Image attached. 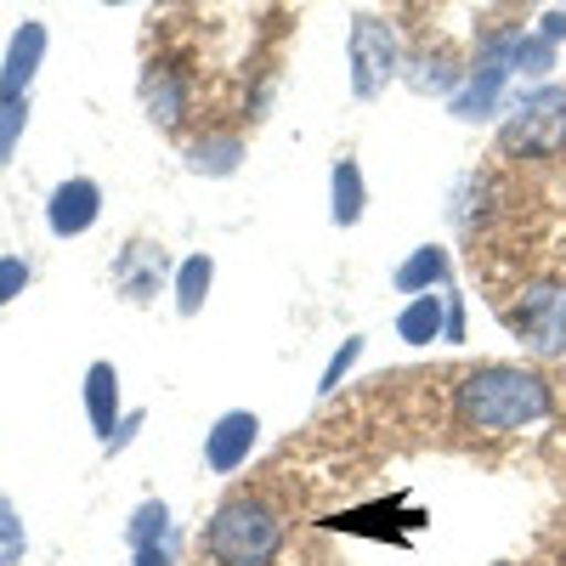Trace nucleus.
Listing matches in <instances>:
<instances>
[{
  "instance_id": "b1692460",
  "label": "nucleus",
  "mask_w": 566,
  "mask_h": 566,
  "mask_svg": "<svg viewBox=\"0 0 566 566\" xmlns=\"http://www.w3.org/2000/svg\"><path fill=\"white\" fill-rule=\"evenodd\" d=\"M23 290H29V261H18V255H0V306L18 301Z\"/></svg>"
},
{
  "instance_id": "9d476101",
  "label": "nucleus",
  "mask_w": 566,
  "mask_h": 566,
  "mask_svg": "<svg viewBox=\"0 0 566 566\" xmlns=\"http://www.w3.org/2000/svg\"><path fill=\"white\" fill-rule=\"evenodd\" d=\"M40 57H45V23L29 18V23L12 34V45H7V63H0V103H29L23 91H29Z\"/></svg>"
},
{
  "instance_id": "f257e3e1",
  "label": "nucleus",
  "mask_w": 566,
  "mask_h": 566,
  "mask_svg": "<svg viewBox=\"0 0 566 566\" xmlns=\"http://www.w3.org/2000/svg\"><path fill=\"white\" fill-rule=\"evenodd\" d=\"M549 413V380L515 363H482L459 380V424L464 431H522Z\"/></svg>"
},
{
  "instance_id": "cd10ccee",
  "label": "nucleus",
  "mask_w": 566,
  "mask_h": 566,
  "mask_svg": "<svg viewBox=\"0 0 566 566\" xmlns=\"http://www.w3.org/2000/svg\"><path fill=\"white\" fill-rule=\"evenodd\" d=\"M499 7H527V0H499Z\"/></svg>"
},
{
  "instance_id": "5701e85b",
  "label": "nucleus",
  "mask_w": 566,
  "mask_h": 566,
  "mask_svg": "<svg viewBox=\"0 0 566 566\" xmlns=\"http://www.w3.org/2000/svg\"><path fill=\"white\" fill-rule=\"evenodd\" d=\"M408 80H413V91H453L459 85V69H448V57H437V63L424 57L419 74H408Z\"/></svg>"
},
{
  "instance_id": "c85d7f7f",
  "label": "nucleus",
  "mask_w": 566,
  "mask_h": 566,
  "mask_svg": "<svg viewBox=\"0 0 566 566\" xmlns=\"http://www.w3.org/2000/svg\"><path fill=\"white\" fill-rule=\"evenodd\" d=\"M108 7H125V0H108Z\"/></svg>"
},
{
  "instance_id": "6ab92c4d",
  "label": "nucleus",
  "mask_w": 566,
  "mask_h": 566,
  "mask_svg": "<svg viewBox=\"0 0 566 566\" xmlns=\"http://www.w3.org/2000/svg\"><path fill=\"white\" fill-rule=\"evenodd\" d=\"M29 549V533H23V515L12 510V499L0 493V566H18Z\"/></svg>"
},
{
  "instance_id": "9b49d317",
  "label": "nucleus",
  "mask_w": 566,
  "mask_h": 566,
  "mask_svg": "<svg viewBox=\"0 0 566 566\" xmlns=\"http://www.w3.org/2000/svg\"><path fill=\"white\" fill-rule=\"evenodd\" d=\"M85 413H91V431H97L103 442L119 431V368L114 363L85 368Z\"/></svg>"
},
{
  "instance_id": "4be33fe9",
  "label": "nucleus",
  "mask_w": 566,
  "mask_h": 566,
  "mask_svg": "<svg viewBox=\"0 0 566 566\" xmlns=\"http://www.w3.org/2000/svg\"><path fill=\"white\" fill-rule=\"evenodd\" d=\"M23 119H29V103H0V165L12 159L18 136H23Z\"/></svg>"
},
{
  "instance_id": "6e6552de",
  "label": "nucleus",
  "mask_w": 566,
  "mask_h": 566,
  "mask_svg": "<svg viewBox=\"0 0 566 566\" xmlns=\"http://www.w3.org/2000/svg\"><path fill=\"white\" fill-rule=\"evenodd\" d=\"M103 216V187L91 176H69L63 187H52V205H45V227L57 232V239H80L91 232Z\"/></svg>"
},
{
  "instance_id": "bb28decb",
  "label": "nucleus",
  "mask_w": 566,
  "mask_h": 566,
  "mask_svg": "<svg viewBox=\"0 0 566 566\" xmlns=\"http://www.w3.org/2000/svg\"><path fill=\"white\" fill-rule=\"evenodd\" d=\"M538 34H544V40H555V45H560V40H566V7H560V12H549V18H544V23H538Z\"/></svg>"
},
{
  "instance_id": "a211bd4d",
  "label": "nucleus",
  "mask_w": 566,
  "mask_h": 566,
  "mask_svg": "<svg viewBox=\"0 0 566 566\" xmlns=\"http://www.w3.org/2000/svg\"><path fill=\"white\" fill-rule=\"evenodd\" d=\"M239 159H244L239 136H205V142H193V154H187V165H193L199 176H232Z\"/></svg>"
},
{
  "instance_id": "393cba45",
  "label": "nucleus",
  "mask_w": 566,
  "mask_h": 566,
  "mask_svg": "<svg viewBox=\"0 0 566 566\" xmlns=\"http://www.w3.org/2000/svg\"><path fill=\"white\" fill-rule=\"evenodd\" d=\"M442 340H448V346H459V340H464V301H459V295H448V317H442Z\"/></svg>"
},
{
  "instance_id": "2eb2a0df",
  "label": "nucleus",
  "mask_w": 566,
  "mask_h": 566,
  "mask_svg": "<svg viewBox=\"0 0 566 566\" xmlns=\"http://www.w3.org/2000/svg\"><path fill=\"white\" fill-rule=\"evenodd\" d=\"M142 103H148V119L154 125H181V108H187V91H181V80L170 74V69H154L148 80H142Z\"/></svg>"
},
{
  "instance_id": "39448f33",
  "label": "nucleus",
  "mask_w": 566,
  "mask_h": 566,
  "mask_svg": "<svg viewBox=\"0 0 566 566\" xmlns=\"http://www.w3.org/2000/svg\"><path fill=\"white\" fill-rule=\"evenodd\" d=\"M515 340L538 357H560L566 352V283L560 277H544V283H527L515 306L504 312Z\"/></svg>"
},
{
  "instance_id": "f3484780",
  "label": "nucleus",
  "mask_w": 566,
  "mask_h": 566,
  "mask_svg": "<svg viewBox=\"0 0 566 566\" xmlns=\"http://www.w3.org/2000/svg\"><path fill=\"white\" fill-rule=\"evenodd\" d=\"M125 538H130V549H148V544H159V549H176V527H170V510H165L159 499L136 504V515H130Z\"/></svg>"
},
{
  "instance_id": "aec40b11",
  "label": "nucleus",
  "mask_w": 566,
  "mask_h": 566,
  "mask_svg": "<svg viewBox=\"0 0 566 566\" xmlns=\"http://www.w3.org/2000/svg\"><path fill=\"white\" fill-rule=\"evenodd\" d=\"M549 69H555V40L522 34V45H515V74H549Z\"/></svg>"
},
{
  "instance_id": "dca6fc26",
  "label": "nucleus",
  "mask_w": 566,
  "mask_h": 566,
  "mask_svg": "<svg viewBox=\"0 0 566 566\" xmlns=\"http://www.w3.org/2000/svg\"><path fill=\"white\" fill-rule=\"evenodd\" d=\"M210 283H216V261L210 255H187L176 266V312L193 317L205 306V295H210Z\"/></svg>"
},
{
  "instance_id": "412c9836",
  "label": "nucleus",
  "mask_w": 566,
  "mask_h": 566,
  "mask_svg": "<svg viewBox=\"0 0 566 566\" xmlns=\"http://www.w3.org/2000/svg\"><path fill=\"white\" fill-rule=\"evenodd\" d=\"M357 357H363V340L352 335V340H346V346H340L335 357H328V368H323V380H317V391H323V397H328V391H340V380H346V374H352V363H357Z\"/></svg>"
},
{
  "instance_id": "a878e982",
  "label": "nucleus",
  "mask_w": 566,
  "mask_h": 566,
  "mask_svg": "<svg viewBox=\"0 0 566 566\" xmlns=\"http://www.w3.org/2000/svg\"><path fill=\"white\" fill-rule=\"evenodd\" d=\"M130 566H176V549H159V544L130 549Z\"/></svg>"
},
{
  "instance_id": "20e7f679",
  "label": "nucleus",
  "mask_w": 566,
  "mask_h": 566,
  "mask_svg": "<svg viewBox=\"0 0 566 566\" xmlns=\"http://www.w3.org/2000/svg\"><path fill=\"white\" fill-rule=\"evenodd\" d=\"M515 45H522V23H510V29H499V34L482 40L476 63H470V74L459 80V91L448 97L453 119H488L499 108V91L515 74Z\"/></svg>"
},
{
  "instance_id": "0eeeda50",
  "label": "nucleus",
  "mask_w": 566,
  "mask_h": 566,
  "mask_svg": "<svg viewBox=\"0 0 566 566\" xmlns=\"http://www.w3.org/2000/svg\"><path fill=\"white\" fill-rule=\"evenodd\" d=\"M255 442H261V413L255 408H227L205 431V464L216 476H232L239 464H250Z\"/></svg>"
},
{
  "instance_id": "f8f14e48",
  "label": "nucleus",
  "mask_w": 566,
  "mask_h": 566,
  "mask_svg": "<svg viewBox=\"0 0 566 566\" xmlns=\"http://www.w3.org/2000/svg\"><path fill=\"white\" fill-rule=\"evenodd\" d=\"M453 277V255L442 250V244H419L402 266H397V290L402 295H431V290H442V283Z\"/></svg>"
},
{
  "instance_id": "7ed1b4c3",
  "label": "nucleus",
  "mask_w": 566,
  "mask_h": 566,
  "mask_svg": "<svg viewBox=\"0 0 566 566\" xmlns=\"http://www.w3.org/2000/svg\"><path fill=\"white\" fill-rule=\"evenodd\" d=\"M499 148L504 154H522V159H549L566 148V91L560 85H538L527 91L522 103L510 108L504 130H499Z\"/></svg>"
},
{
  "instance_id": "1a4fd4ad",
  "label": "nucleus",
  "mask_w": 566,
  "mask_h": 566,
  "mask_svg": "<svg viewBox=\"0 0 566 566\" xmlns=\"http://www.w3.org/2000/svg\"><path fill=\"white\" fill-rule=\"evenodd\" d=\"M165 272H170V261H165V250L148 244V239L125 244L119 261H114V283L125 290V301H154L159 283H165Z\"/></svg>"
},
{
  "instance_id": "f03ea898",
  "label": "nucleus",
  "mask_w": 566,
  "mask_h": 566,
  "mask_svg": "<svg viewBox=\"0 0 566 566\" xmlns=\"http://www.w3.org/2000/svg\"><path fill=\"white\" fill-rule=\"evenodd\" d=\"M199 549L210 555V566H272L283 549V522L266 499H227L216 504L210 527L199 533Z\"/></svg>"
},
{
  "instance_id": "4468645a",
  "label": "nucleus",
  "mask_w": 566,
  "mask_h": 566,
  "mask_svg": "<svg viewBox=\"0 0 566 566\" xmlns=\"http://www.w3.org/2000/svg\"><path fill=\"white\" fill-rule=\"evenodd\" d=\"M442 317H448V290L442 295H413L397 312V335L408 346H431V340H442Z\"/></svg>"
},
{
  "instance_id": "ddd939ff",
  "label": "nucleus",
  "mask_w": 566,
  "mask_h": 566,
  "mask_svg": "<svg viewBox=\"0 0 566 566\" xmlns=\"http://www.w3.org/2000/svg\"><path fill=\"white\" fill-rule=\"evenodd\" d=\"M328 221L335 227H357L363 221V205H368V187H363V170L357 159H335V170H328Z\"/></svg>"
},
{
  "instance_id": "423d86ee",
  "label": "nucleus",
  "mask_w": 566,
  "mask_h": 566,
  "mask_svg": "<svg viewBox=\"0 0 566 566\" xmlns=\"http://www.w3.org/2000/svg\"><path fill=\"white\" fill-rule=\"evenodd\" d=\"M346 63H352V91L368 103L397 80L402 69V45H397V29L386 18H352V40H346Z\"/></svg>"
}]
</instances>
